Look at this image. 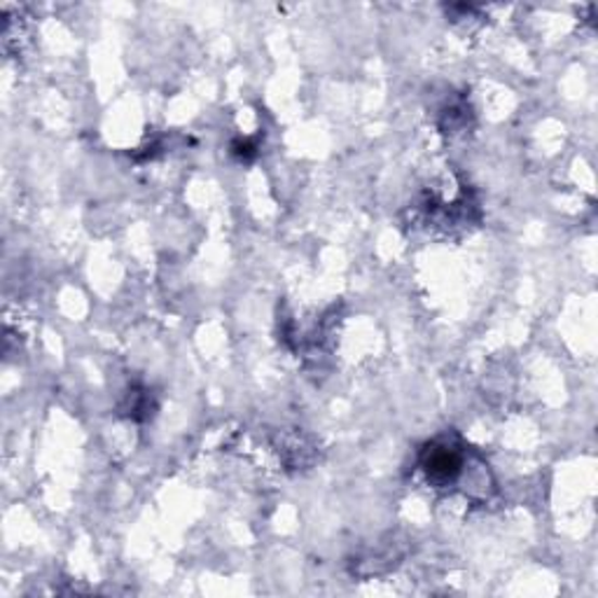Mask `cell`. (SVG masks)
<instances>
[{"mask_svg":"<svg viewBox=\"0 0 598 598\" xmlns=\"http://www.w3.org/2000/svg\"><path fill=\"white\" fill-rule=\"evenodd\" d=\"M421 468L428 482H433L437 486H449L458 480V474L463 470V454L458 451L454 444L440 440L425 447L421 456Z\"/></svg>","mask_w":598,"mask_h":598,"instance_id":"6da1fadb","label":"cell"}]
</instances>
